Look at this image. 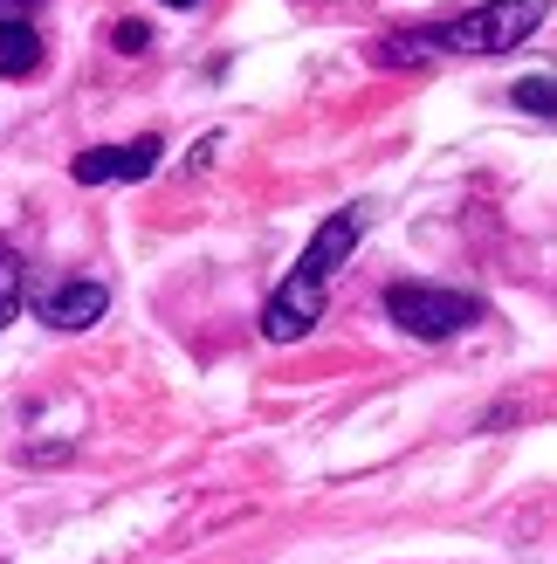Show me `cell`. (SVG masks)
Wrapping results in <instances>:
<instances>
[{
    "label": "cell",
    "mask_w": 557,
    "mask_h": 564,
    "mask_svg": "<svg viewBox=\"0 0 557 564\" xmlns=\"http://www.w3.org/2000/svg\"><path fill=\"white\" fill-rule=\"evenodd\" d=\"M550 0H482L468 14H448L434 28H406V35H385L372 48L379 69H406V63H434V55H510L544 28Z\"/></svg>",
    "instance_id": "1"
},
{
    "label": "cell",
    "mask_w": 557,
    "mask_h": 564,
    "mask_svg": "<svg viewBox=\"0 0 557 564\" xmlns=\"http://www.w3.org/2000/svg\"><path fill=\"white\" fill-rule=\"evenodd\" d=\"M385 317L406 337H421V345H440V337L482 324V296L440 290V282H393V290H385Z\"/></svg>",
    "instance_id": "2"
},
{
    "label": "cell",
    "mask_w": 557,
    "mask_h": 564,
    "mask_svg": "<svg viewBox=\"0 0 557 564\" xmlns=\"http://www.w3.org/2000/svg\"><path fill=\"white\" fill-rule=\"evenodd\" d=\"M165 159L159 138H124V145H90L69 159V180L76 186H131V180H152V165Z\"/></svg>",
    "instance_id": "3"
},
{
    "label": "cell",
    "mask_w": 557,
    "mask_h": 564,
    "mask_svg": "<svg viewBox=\"0 0 557 564\" xmlns=\"http://www.w3.org/2000/svg\"><path fill=\"white\" fill-rule=\"evenodd\" d=\"M324 303H330V282H310V275L290 269L283 282H275V296L262 303V337L269 345H296V337L324 317Z\"/></svg>",
    "instance_id": "4"
},
{
    "label": "cell",
    "mask_w": 557,
    "mask_h": 564,
    "mask_svg": "<svg viewBox=\"0 0 557 564\" xmlns=\"http://www.w3.org/2000/svg\"><path fill=\"white\" fill-rule=\"evenodd\" d=\"M365 241V207H338V214H324V228L310 235V248H303V262L296 275H310V282H330V269H338L351 248Z\"/></svg>",
    "instance_id": "5"
},
{
    "label": "cell",
    "mask_w": 557,
    "mask_h": 564,
    "mask_svg": "<svg viewBox=\"0 0 557 564\" xmlns=\"http://www.w3.org/2000/svg\"><path fill=\"white\" fill-rule=\"evenodd\" d=\"M110 310V290L103 282H83V275H69V282H55V290L35 303V317L48 324V330H90L97 317Z\"/></svg>",
    "instance_id": "6"
},
{
    "label": "cell",
    "mask_w": 557,
    "mask_h": 564,
    "mask_svg": "<svg viewBox=\"0 0 557 564\" xmlns=\"http://www.w3.org/2000/svg\"><path fill=\"white\" fill-rule=\"evenodd\" d=\"M42 69V35L28 14H0V76H35Z\"/></svg>",
    "instance_id": "7"
},
{
    "label": "cell",
    "mask_w": 557,
    "mask_h": 564,
    "mask_svg": "<svg viewBox=\"0 0 557 564\" xmlns=\"http://www.w3.org/2000/svg\"><path fill=\"white\" fill-rule=\"evenodd\" d=\"M516 110H531V118H557V76H523L510 90Z\"/></svg>",
    "instance_id": "8"
},
{
    "label": "cell",
    "mask_w": 557,
    "mask_h": 564,
    "mask_svg": "<svg viewBox=\"0 0 557 564\" xmlns=\"http://www.w3.org/2000/svg\"><path fill=\"white\" fill-rule=\"evenodd\" d=\"M21 303H28V290H21V256H14L8 241H0V330L14 324V310H21Z\"/></svg>",
    "instance_id": "9"
},
{
    "label": "cell",
    "mask_w": 557,
    "mask_h": 564,
    "mask_svg": "<svg viewBox=\"0 0 557 564\" xmlns=\"http://www.w3.org/2000/svg\"><path fill=\"white\" fill-rule=\"evenodd\" d=\"M118 48H124V55H145V48H152V28H145V21H124V28H118Z\"/></svg>",
    "instance_id": "10"
},
{
    "label": "cell",
    "mask_w": 557,
    "mask_h": 564,
    "mask_svg": "<svg viewBox=\"0 0 557 564\" xmlns=\"http://www.w3.org/2000/svg\"><path fill=\"white\" fill-rule=\"evenodd\" d=\"M21 8H35V0H0V14H21Z\"/></svg>",
    "instance_id": "11"
},
{
    "label": "cell",
    "mask_w": 557,
    "mask_h": 564,
    "mask_svg": "<svg viewBox=\"0 0 557 564\" xmlns=\"http://www.w3.org/2000/svg\"><path fill=\"white\" fill-rule=\"evenodd\" d=\"M165 8H193V0H165Z\"/></svg>",
    "instance_id": "12"
}]
</instances>
